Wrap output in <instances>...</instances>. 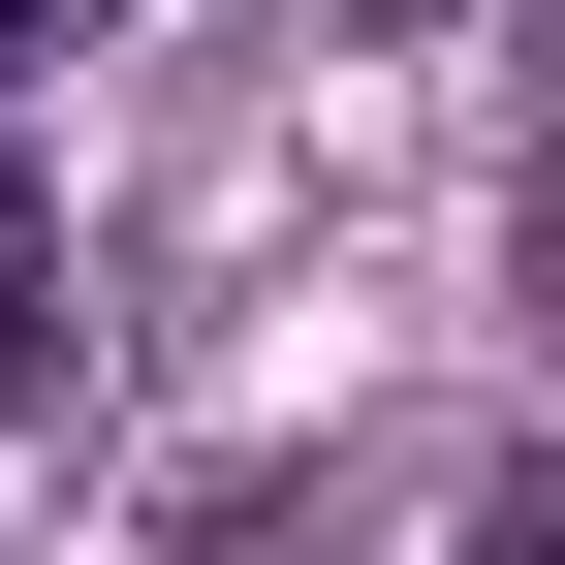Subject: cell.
<instances>
[{"mask_svg": "<svg viewBox=\"0 0 565 565\" xmlns=\"http://www.w3.org/2000/svg\"><path fill=\"white\" fill-rule=\"evenodd\" d=\"M63 408V221H32V158H0V440Z\"/></svg>", "mask_w": 565, "mask_h": 565, "instance_id": "cell-1", "label": "cell"}, {"mask_svg": "<svg viewBox=\"0 0 565 565\" xmlns=\"http://www.w3.org/2000/svg\"><path fill=\"white\" fill-rule=\"evenodd\" d=\"M471 565H565V471H503V503H471Z\"/></svg>", "mask_w": 565, "mask_h": 565, "instance_id": "cell-2", "label": "cell"}, {"mask_svg": "<svg viewBox=\"0 0 565 565\" xmlns=\"http://www.w3.org/2000/svg\"><path fill=\"white\" fill-rule=\"evenodd\" d=\"M345 32H471V0H345Z\"/></svg>", "mask_w": 565, "mask_h": 565, "instance_id": "cell-3", "label": "cell"}, {"mask_svg": "<svg viewBox=\"0 0 565 565\" xmlns=\"http://www.w3.org/2000/svg\"><path fill=\"white\" fill-rule=\"evenodd\" d=\"M32 32H63V0H0V63H32Z\"/></svg>", "mask_w": 565, "mask_h": 565, "instance_id": "cell-4", "label": "cell"}]
</instances>
